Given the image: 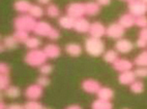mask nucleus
Returning a JSON list of instances; mask_svg holds the SVG:
<instances>
[{
	"mask_svg": "<svg viewBox=\"0 0 147 109\" xmlns=\"http://www.w3.org/2000/svg\"><path fill=\"white\" fill-rule=\"evenodd\" d=\"M42 94H44V88H40L36 83L28 86L24 92V95L28 100H38L42 97Z\"/></svg>",
	"mask_w": 147,
	"mask_h": 109,
	"instance_id": "nucleus-7",
	"label": "nucleus"
},
{
	"mask_svg": "<svg viewBox=\"0 0 147 109\" xmlns=\"http://www.w3.org/2000/svg\"><path fill=\"white\" fill-rule=\"evenodd\" d=\"M24 44H25V47L29 49H40V47L42 45V40L37 36H29L28 39L24 42Z\"/></svg>",
	"mask_w": 147,
	"mask_h": 109,
	"instance_id": "nucleus-28",
	"label": "nucleus"
},
{
	"mask_svg": "<svg viewBox=\"0 0 147 109\" xmlns=\"http://www.w3.org/2000/svg\"><path fill=\"white\" fill-rule=\"evenodd\" d=\"M82 90L88 94H96L97 91L100 90V83L98 82L95 79H92V78H88V79H85V80L82 81L81 83Z\"/></svg>",
	"mask_w": 147,
	"mask_h": 109,
	"instance_id": "nucleus-12",
	"label": "nucleus"
},
{
	"mask_svg": "<svg viewBox=\"0 0 147 109\" xmlns=\"http://www.w3.org/2000/svg\"><path fill=\"white\" fill-rule=\"evenodd\" d=\"M123 109H129V108H123Z\"/></svg>",
	"mask_w": 147,
	"mask_h": 109,
	"instance_id": "nucleus-52",
	"label": "nucleus"
},
{
	"mask_svg": "<svg viewBox=\"0 0 147 109\" xmlns=\"http://www.w3.org/2000/svg\"><path fill=\"white\" fill-rule=\"evenodd\" d=\"M65 109H83L80 105H78V104H73V105H69V106H67Z\"/></svg>",
	"mask_w": 147,
	"mask_h": 109,
	"instance_id": "nucleus-45",
	"label": "nucleus"
},
{
	"mask_svg": "<svg viewBox=\"0 0 147 109\" xmlns=\"http://www.w3.org/2000/svg\"><path fill=\"white\" fill-rule=\"evenodd\" d=\"M91 109H113V104L111 103V101L97 98L96 100L92 102Z\"/></svg>",
	"mask_w": 147,
	"mask_h": 109,
	"instance_id": "nucleus-24",
	"label": "nucleus"
},
{
	"mask_svg": "<svg viewBox=\"0 0 147 109\" xmlns=\"http://www.w3.org/2000/svg\"><path fill=\"white\" fill-rule=\"evenodd\" d=\"M45 13L51 19L58 18V17L60 16V8L58 7V5L54 4V3H50V4H48L46 6Z\"/></svg>",
	"mask_w": 147,
	"mask_h": 109,
	"instance_id": "nucleus-26",
	"label": "nucleus"
},
{
	"mask_svg": "<svg viewBox=\"0 0 147 109\" xmlns=\"http://www.w3.org/2000/svg\"><path fill=\"white\" fill-rule=\"evenodd\" d=\"M129 90L134 94H142L144 92V83L141 80H135L129 84Z\"/></svg>",
	"mask_w": 147,
	"mask_h": 109,
	"instance_id": "nucleus-30",
	"label": "nucleus"
},
{
	"mask_svg": "<svg viewBox=\"0 0 147 109\" xmlns=\"http://www.w3.org/2000/svg\"><path fill=\"white\" fill-rule=\"evenodd\" d=\"M4 51H5V47L3 45L2 42L0 41V54H1V53H3V52H4Z\"/></svg>",
	"mask_w": 147,
	"mask_h": 109,
	"instance_id": "nucleus-47",
	"label": "nucleus"
},
{
	"mask_svg": "<svg viewBox=\"0 0 147 109\" xmlns=\"http://www.w3.org/2000/svg\"><path fill=\"white\" fill-rule=\"evenodd\" d=\"M125 34V29L121 27L117 22L110 24L108 27H106V35L111 39L118 40L120 38H123Z\"/></svg>",
	"mask_w": 147,
	"mask_h": 109,
	"instance_id": "nucleus-5",
	"label": "nucleus"
},
{
	"mask_svg": "<svg viewBox=\"0 0 147 109\" xmlns=\"http://www.w3.org/2000/svg\"><path fill=\"white\" fill-rule=\"evenodd\" d=\"M102 56L104 61H105L106 63H109V64H113V63L118 59V53L116 52L115 49H108V51H105Z\"/></svg>",
	"mask_w": 147,
	"mask_h": 109,
	"instance_id": "nucleus-27",
	"label": "nucleus"
},
{
	"mask_svg": "<svg viewBox=\"0 0 147 109\" xmlns=\"http://www.w3.org/2000/svg\"><path fill=\"white\" fill-rule=\"evenodd\" d=\"M140 1H142L143 3H145V4H147V0H140Z\"/></svg>",
	"mask_w": 147,
	"mask_h": 109,
	"instance_id": "nucleus-49",
	"label": "nucleus"
},
{
	"mask_svg": "<svg viewBox=\"0 0 147 109\" xmlns=\"http://www.w3.org/2000/svg\"><path fill=\"white\" fill-rule=\"evenodd\" d=\"M84 49H85V52L89 54V56L97 58V57H100L104 54V52L106 51V45H105V42L102 40V38L89 37V38H87L85 40Z\"/></svg>",
	"mask_w": 147,
	"mask_h": 109,
	"instance_id": "nucleus-1",
	"label": "nucleus"
},
{
	"mask_svg": "<svg viewBox=\"0 0 147 109\" xmlns=\"http://www.w3.org/2000/svg\"><path fill=\"white\" fill-rule=\"evenodd\" d=\"M136 47L139 49H145V47H147V41L144 39L138 38L136 41Z\"/></svg>",
	"mask_w": 147,
	"mask_h": 109,
	"instance_id": "nucleus-40",
	"label": "nucleus"
},
{
	"mask_svg": "<svg viewBox=\"0 0 147 109\" xmlns=\"http://www.w3.org/2000/svg\"><path fill=\"white\" fill-rule=\"evenodd\" d=\"M37 4H40V5H46L47 6L48 4H50L51 3V0H36Z\"/></svg>",
	"mask_w": 147,
	"mask_h": 109,
	"instance_id": "nucleus-44",
	"label": "nucleus"
},
{
	"mask_svg": "<svg viewBox=\"0 0 147 109\" xmlns=\"http://www.w3.org/2000/svg\"><path fill=\"white\" fill-rule=\"evenodd\" d=\"M74 24H75V19L71 18V17L67 16V15L62 16L58 19V25L62 29H65V30H71V29H73Z\"/></svg>",
	"mask_w": 147,
	"mask_h": 109,
	"instance_id": "nucleus-21",
	"label": "nucleus"
},
{
	"mask_svg": "<svg viewBox=\"0 0 147 109\" xmlns=\"http://www.w3.org/2000/svg\"><path fill=\"white\" fill-rule=\"evenodd\" d=\"M136 77L139 78H147V67H138L134 70Z\"/></svg>",
	"mask_w": 147,
	"mask_h": 109,
	"instance_id": "nucleus-37",
	"label": "nucleus"
},
{
	"mask_svg": "<svg viewBox=\"0 0 147 109\" xmlns=\"http://www.w3.org/2000/svg\"><path fill=\"white\" fill-rule=\"evenodd\" d=\"M112 0H96L97 4L100 6H108L110 5V3Z\"/></svg>",
	"mask_w": 147,
	"mask_h": 109,
	"instance_id": "nucleus-43",
	"label": "nucleus"
},
{
	"mask_svg": "<svg viewBox=\"0 0 147 109\" xmlns=\"http://www.w3.org/2000/svg\"><path fill=\"white\" fill-rule=\"evenodd\" d=\"M0 41H1V37H0Z\"/></svg>",
	"mask_w": 147,
	"mask_h": 109,
	"instance_id": "nucleus-53",
	"label": "nucleus"
},
{
	"mask_svg": "<svg viewBox=\"0 0 147 109\" xmlns=\"http://www.w3.org/2000/svg\"><path fill=\"white\" fill-rule=\"evenodd\" d=\"M28 15L36 20V19L42 18V17L45 15V9L42 8V5L37 4V3L36 4H31L30 9H29V11H28Z\"/></svg>",
	"mask_w": 147,
	"mask_h": 109,
	"instance_id": "nucleus-23",
	"label": "nucleus"
},
{
	"mask_svg": "<svg viewBox=\"0 0 147 109\" xmlns=\"http://www.w3.org/2000/svg\"><path fill=\"white\" fill-rule=\"evenodd\" d=\"M88 33L90 34V37L102 38V36L106 35V27L100 22H93V23H90Z\"/></svg>",
	"mask_w": 147,
	"mask_h": 109,
	"instance_id": "nucleus-10",
	"label": "nucleus"
},
{
	"mask_svg": "<svg viewBox=\"0 0 147 109\" xmlns=\"http://www.w3.org/2000/svg\"><path fill=\"white\" fill-rule=\"evenodd\" d=\"M38 70H40V75H50L51 73L53 72V66L49 63H44L42 65H40L38 67Z\"/></svg>",
	"mask_w": 147,
	"mask_h": 109,
	"instance_id": "nucleus-33",
	"label": "nucleus"
},
{
	"mask_svg": "<svg viewBox=\"0 0 147 109\" xmlns=\"http://www.w3.org/2000/svg\"><path fill=\"white\" fill-rule=\"evenodd\" d=\"M13 36L19 41V43H24L29 37V32L23 31V30H16L13 33Z\"/></svg>",
	"mask_w": 147,
	"mask_h": 109,
	"instance_id": "nucleus-31",
	"label": "nucleus"
},
{
	"mask_svg": "<svg viewBox=\"0 0 147 109\" xmlns=\"http://www.w3.org/2000/svg\"><path fill=\"white\" fill-rule=\"evenodd\" d=\"M114 70H116L117 72L121 73L124 72V71H129L133 69L134 67V63L131 62L127 59H124V58H118L115 62L112 64Z\"/></svg>",
	"mask_w": 147,
	"mask_h": 109,
	"instance_id": "nucleus-11",
	"label": "nucleus"
},
{
	"mask_svg": "<svg viewBox=\"0 0 147 109\" xmlns=\"http://www.w3.org/2000/svg\"><path fill=\"white\" fill-rule=\"evenodd\" d=\"M11 84V78L5 74H0V90L4 91L8 86Z\"/></svg>",
	"mask_w": 147,
	"mask_h": 109,
	"instance_id": "nucleus-34",
	"label": "nucleus"
},
{
	"mask_svg": "<svg viewBox=\"0 0 147 109\" xmlns=\"http://www.w3.org/2000/svg\"><path fill=\"white\" fill-rule=\"evenodd\" d=\"M115 51L118 54H129L134 49V43L126 38H120L115 42Z\"/></svg>",
	"mask_w": 147,
	"mask_h": 109,
	"instance_id": "nucleus-9",
	"label": "nucleus"
},
{
	"mask_svg": "<svg viewBox=\"0 0 147 109\" xmlns=\"http://www.w3.org/2000/svg\"><path fill=\"white\" fill-rule=\"evenodd\" d=\"M42 104L37 100H28L23 105L24 109H42Z\"/></svg>",
	"mask_w": 147,
	"mask_h": 109,
	"instance_id": "nucleus-32",
	"label": "nucleus"
},
{
	"mask_svg": "<svg viewBox=\"0 0 147 109\" xmlns=\"http://www.w3.org/2000/svg\"><path fill=\"white\" fill-rule=\"evenodd\" d=\"M2 43L5 47V49H16L19 47V41L16 39V37L13 36V34L4 37Z\"/></svg>",
	"mask_w": 147,
	"mask_h": 109,
	"instance_id": "nucleus-25",
	"label": "nucleus"
},
{
	"mask_svg": "<svg viewBox=\"0 0 147 109\" xmlns=\"http://www.w3.org/2000/svg\"><path fill=\"white\" fill-rule=\"evenodd\" d=\"M31 4L32 3L29 0H16L13 2V9L21 15L28 13Z\"/></svg>",
	"mask_w": 147,
	"mask_h": 109,
	"instance_id": "nucleus-17",
	"label": "nucleus"
},
{
	"mask_svg": "<svg viewBox=\"0 0 147 109\" xmlns=\"http://www.w3.org/2000/svg\"><path fill=\"white\" fill-rule=\"evenodd\" d=\"M85 4V15L90 17L97 16L100 11V6L97 4L96 1H88Z\"/></svg>",
	"mask_w": 147,
	"mask_h": 109,
	"instance_id": "nucleus-18",
	"label": "nucleus"
},
{
	"mask_svg": "<svg viewBox=\"0 0 147 109\" xmlns=\"http://www.w3.org/2000/svg\"><path fill=\"white\" fill-rule=\"evenodd\" d=\"M129 13L137 18L140 16H144L147 13V5L140 0H131L129 2Z\"/></svg>",
	"mask_w": 147,
	"mask_h": 109,
	"instance_id": "nucleus-6",
	"label": "nucleus"
},
{
	"mask_svg": "<svg viewBox=\"0 0 147 109\" xmlns=\"http://www.w3.org/2000/svg\"><path fill=\"white\" fill-rule=\"evenodd\" d=\"M134 64L138 67H147V51H143L135 58Z\"/></svg>",
	"mask_w": 147,
	"mask_h": 109,
	"instance_id": "nucleus-29",
	"label": "nucleus"
},
{
	"mask_svg": "<svg viewBox=\"0 0 147 109\" xmlns=\"http://www.w3.org/2000/svg\"><path fill=\"white\" fill-rule=\"evenodd\" d=\"M135 25L138 27H140L141 29L146 28L147 27V17L145 16H140L135 18Z\"/></svg>",
	"mask_w": 147,
	"mask_h": 109,
	"instance_id": "nucleus-36",
	"label": "nucleus"
},
{
	"mask_svg": "<svg viewBox=\"0 0 147 109\" xmlns=\"http://www.w3.org/2000/svg\"><path fill=\"white\" fill-rule=\"evenodd\" d=\"M42 109H51V108H48V107H42Z\"/></svg>",
	"mask_w": 147,
	"mask_h": 109,
	"instance_id": "nucleus-51",
	"label": "nucleus"
},
{
	"mask_svg": "<svg viewBox=\"0 0 147 109\" xmlns=\"http://www.w3.org/2000/svg\"><path fill=\"white\" fill-rule=\"evenodd\" d=\"M47 59H57L61 54V49L58 44L47 43L42 49Z\"/></svg>",
	"mask_w": 147,
	"mask_h": 109,
	"instance_id": "nucleus-13",
	"label": "nucleus"
},
{
	"mask_svg": "<svg viewBox=\"0 0 147 109\" xmlns=\"http://www.w3.org/2000/svg\"><path fill=\"white\" fill-rule=\"evenodd\" d=\"M139 38L144 39V40L147 41V27L146 28L141 29V31L139 32Z\"/></svg>",
	"mask_w": 147,
	"mask_h": 109,
	"instance_id": "nucleus-42",
	"label": "nucleus"
},
{
	"mask_svg": "<svg viewBox=\"0 0 147 109\" xmlns=\"http://www.w3.org/2000/svg\"><path fill=\"white\" fill-rule=\"evenodd\" d=\"M121 1H127V2H129L131 0H121Z\"/></svg>",
	"mask_w": 147,
	"mask_h": 109,
	"instance_id": "nucleus-50",
	"label": "nucleus"
},
{
	"mask_svg": "<svg viewBox=\"0 0 147 109\" xmlns=\"http://www.w3.org/2000/svg\"><path fill=\"white\" fill-rule=\"evenodd\" d=\"M146 5H147V4H146Z\"/></svg>",
	"mask_w": 147,
	"mask_h": 109,
	"instance_id": "nucleus-54",
	"label": "nucleus"
},
{
	"mask_svg": "<svg viewBox=\"0 0 147 109\" xmlns=\"http://www.w3.org/2000/svg\"><path fill=\"white\" fill-rule=\"evenodd\" d=\"M64 51H65V53L68 54V56L77 58V57H80V56L82 54L83 49H82V47L79 43H76V42H69V43H67L65 47H64Z\"/></svg>",
	"mask_w": 147,
	"mask_h": 109,
	"instance_id": "nucleus-15",
	"label": "nucleus"
},
{
	"mask_svg": "<svg viewBox=\"0 0 147 109\" xmlns=\"http://www.w3.org/2000/svg\"><path fill=\"white\" fill-rule=\"evenodd\" d=\"M36 24V20L30 17L28 13L20 15L13 20V27L16 30H23V31H33V28Z\"/></svg>",
	"mask_w": 147,
	"mask_h": 109,
	"instance_id": "nucleus-3",
	"label": "nucleus"
},
{
	"mask_svg": "<svg viewBox=\"0 0 147 109\" xmlns=\"http://www.w3.org/2000/svg\"><path fill=\"white\" fill-rule=\"evenodd\" d=\"M47 57L42 49H29V52L26 54L24 61L28 66L31 67H40L44 63L47 62Z\"/></svg>",
	"mask_w": 147,
	"mask_h": 109,
	"instance_id": "nucleus-2",
	"label": "nucleus"
},
{
	"mask_svg": "<svg viewBox=\"0 0 147 109\" xmlns=\"http://www.w3.org/2000/svg\"><path fill=\"white\" fill-rule=\"evenodd\" d=\"M90 23L89 21L85 19L84 17L75 20V24H74V30L78 33H88L89 31Z\"/></svg>",
	"mask_w": 147,
	"mask_h": 109,
	"instance_id": "nucleus-14",
	"label": "nucleus"
},
{
	"mask_svg": "<svg viewBox=\"0 0 147 109\" xmlns=\"http://www.w3.org/2000/svg\"><path fill=\"white\" fill-rule=\"evenodd\" d=\"M48 38L51 39V40H57V39L60 38V31L53 27V29L51 30L49 35H48Z\"/></svg>",
	"mask_w": 147,
	"mask_h": 109,
	"instance_id": "nucleus-38",
	"label": "nucleus"
},
{
	"mask_svg": "<svg viewBox=\"0 0 147 109\" xmlns=\"http://www.w3.org/2000/svg\"><path fill=\"white\" fill-rule=\"evenodd\" d=\"M0 109H6V105L5 103L2 101V100H0Z\"/></svg>",
	"mask_w": 147,
	"mask_h": 109,
	"instance_id": "nucleus-46",
	"label": "nucleus"
},
{
	"mask_svg": "<svg viewBox=\"0 0 147 109\" xmlns=\"http://www.w3.org/2000/svg\"><path fill=\"white\" fill-rule=\"evenodd\" d=\"M9 72H11V67L8 66V64L4 62H0V74L8 75Z\"/></svg>",
	"mask_w": 147,
	"mask_h": 109,
	"instance_id": "nucleus-39",
	"label": "nucleus"
},
{
	"mask_svg": "<svg viewBox=\"0 0 147 109\" xmlns=\"http://www.w3.org/2000/svg\"><path fill=\"white\" fill-rule=\"evenodd\" d=\"M96 95L98 99L111 101L114 98V91L111 88H108V86H100V90L97 91Z\"/></svg>",
	"mask_w": 147,
	"mask_h": 109,
	"instance_id": "nucleus-19",
	"label": "nucleus"
},
{
	"mask_svg": "<svg viewBox=\"0 0 147 109\" xmlns=\"http://www.w3.org/2000/svg\"><path fill=\"white\" fill-rule=\"evenodd\" d=\"M6 109H24L23 108V105L19 103H11L6 105Z\"/></svg>",
	"mask_w": 147,
	"mask_h": 109,
	"instance_id": "nucleus-41",
	"label": "nucleus"
},
{
	"mask_svg": "<svg viewBox=\"0 0 147 109\" xmlns=\"http://www.w3.org/2000/svg\"><path fill=\"white\" fill-rule=\"evenodd\" d=\"M50 83H51L50 78L48 77L47 75H40V76H38L36 79V84H38V86L42 88H47L48 86H50Z\"/></svg>",
	"mask_w": 147,
	"mask_h": 109,
	"instance_id": "nucleus-35",
	"label": "nucleus"
},
{
	"mask_svg": "<svg viewBox=\"0 0 147 109\" xmlns=\"http://www.w3.org/2000/svg\"><path fill=\"white\" fill-rule=\"evenodd\" d=\"M3 97H4V94H3V91H1V90H0V100H2Z\"/></svg>",
	"mask_w": 147,
	"mask_h": 109,
	"instance_id": "nucleus-48",
	"label": "nucleus"
},
{
	"mask_svg": "<svg viewBox=\"0 0 147 109\" xmlns=\"http://www.w3.org/2000/svg\"><path fill=\"white\" fill-rule=\"evenodd\" d=\"M53 26L50 23H48L46 21H40L36 22L32 32L37 37H48V35H49V33L51 32Z\"/></svg>",
	"mask_w": 147,
	"mask_h": 109,
	"instance_id": "nucleus-8",
	"label": "nucleus"
},
{
	"mask_svg": "<svg viewBox=\"0 0 147 109\" xmlns=\"http://www.w3.org/2000/svg\"><path fill=\"white\" fill-rule=\"evenodd\" d=\"M66 15L73 19H79L85 15V4L82 2H71L66 6Z\"/></svg>",
	"mask_w": 147,
	"mask_h": 109,
	"instance_id": "nucleus-4",
	"label": "nucleus"
},
{
	"mask_svg": "<svg viewBox=\"0 0 147 109\" xmlns=\"http://www.w3.org/2000/svg\"><path fill=\"white\" fill-rule=\"evenodd\" d=\"M136 79H137V77L133 70L121 72L118 76L119 83H120V84H123V86H129V84H131V82H134Z\"/></svg>",
	"mask_w": 147,
	"mask_h": 109,
	"instance_id": "nucleus-16",
	"label": "nucleus"
},
{
	"mask_svg": "<svg viewBox=\"0 0 147 109\" xmlns=\"http://www.w3.org/2000/svg\"><path fill=\"white\" fill-rule=\"evenodd\" d=\"M3 94H4V96L8 99H17L19 97L21 96V90L20 88L17 86H9L3 91Z\"/></svg>",
	"mask_w": 147,
	"mask_h": 109,
	"instance_id": "nucleus-22",
	"label": "nucleus"
},
{
	"mask_svg": "<svg viewBox=\"0 0 147 109\" xmlns=\"http://www.w3.org/2000/svg\"><path fill=\"white\" fill-rule=\"evenodd\" d=\"M117 23L124 29L131 28L135 25V17H133L131 13H124L119 18Z\"/></svg>",
	"mask_w": 147,
	"mask_h": 109,
	"instance_id": "nucleus-20",
	"label": "nucleus"
}]
</instances>
